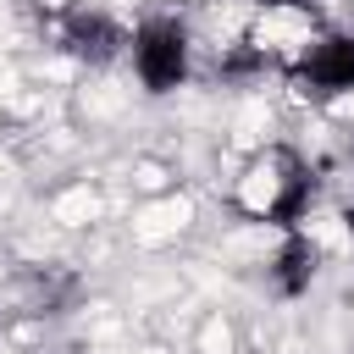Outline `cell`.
Segmentation results:
<instances>
[{"instance_id":"cell-1","label":"cell","mask_w":354,"mask_h":354,"mask_svg":"<svg viewBox=\"0 0 354 354\" xmlns=\"http://www.w3.org/2000/svg\"><path fill=\"white\" fill-rule=\"evenodd\" d=\"M310 205V166L293 155V149H266L243 166L238 177V210L254 216V221H277V227H293Z\"/></svg>"},{"instance_id":"cell-2","label":"cell","mask_w":354,"mask_h":354,"mask_svg":"<svg viewBox=\"0 0 354 354\" xmlns=\"http://www.w3.org/2000/svg\"><path fill=\"white\" fill-rule=\"evenodd\" d=\"M133 61H138L144 88H155V94L177 88L188 77V39H183V28L177 22H144L138 39H133Z\"/></svg>"},{"instance_id":"cell-3","label":"cell","mask_w":354,"mask_h":354,"mask_svg":"<svg viewBox=\"0 0 354 354\" xmlns=\"http://www.w3.org/2000/svg\"><path fill=\"white\" fill-rule=\"evenodd\" d=\"M299 94L310 100H332L343 88H354V39H321L304 50V61L293 66Z\"/></svg>"},{"instance_id":"cell-4","label":"cell","mask_w":354,"mask_h":354,"mask_svg":"<svg viewBox=\"0 0 354 354\" xmlns=\"http://www.w3.org/2000/svg\"><path fill=\"white\" fill-rule=\"evenodd\" d=\"M61 44H66L77 61L100 66V61H111V55L122 50V33H116V22H105L100 11H72L66 28H61Z\"/></svg>"},{"instance_id":"cell-5","label":"cell","mask_w":354,"mask_h":354,"mask_svg":"<svg viewBox=\"0 0 354 354\" xmlns=\"http://www.w3.org/2000/svg\"><path fill=\"white\" fill-rule=\"evenodd\" d=\"M72 293H77V282H72L66 271H55V266H33V271L17 277V304H22L28 315H55Z\"/></svg>"},{"instance_id":"cell-6","label":"cell","mask_w":354,"mask_h":354,"mask_svg":"<svg viewBox=\"0 0 354 354\" xmlns=\"http://www.w3.org/2000/svg\"><path fill=\"white\" fill-rule=\"evenodd\" d=\"M310 277H315V243L310 238H288L282 254H277V271H271L277 293H304Z\"/></svg>"},{"instance_id":"cell-7","label":"cell","mask_w":354,"mask_h":354,"mask_svg":"<svg viewBox=\"0 0 354 354\" xmlns=\"http://www.w3.org/2000/svg\"><path fill=\"white\" fill-rule=\"evenodd\" d=\"M277 6H282V0H277Z\"/></svg>"}]
</instances>
